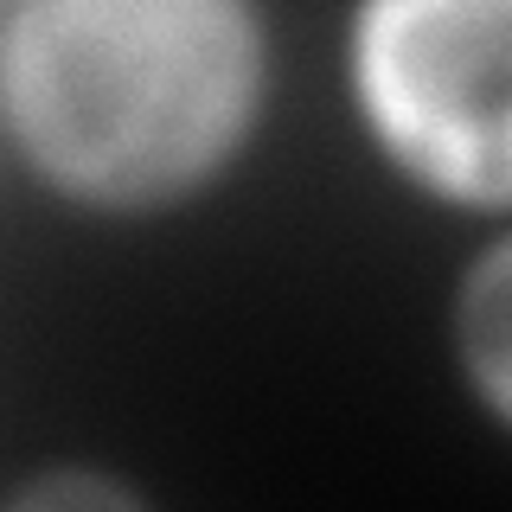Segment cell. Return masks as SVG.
<instances>
[{
    "label": "cell",
    "instance_id": "cell-1",
    "mask_svg": "<svg viewBox=\"0 0 512 512\" xmlns=\"http://www.w3.org/2000/svg\"><path fill=\"white\" fill-rule=\"evenodd\" d=\"M269 103L263 0H7L0 128L64 205L148 218L244 160Z\"/></svg>",
    "mask_w": 512,
    "mask_h": 512
},
{
    "label": "cell",
    "instance_id": "cell-2",
    "mask_svg": "<svg viewBox=\"0 0 512 512\" xmlns=\"http://www.w3.org/2000/svg\"><path fill=\"white\" fill-rule=\"evenodd\" d=\"M346 90L365 141L442 205L512 199V0H352Z\"/></svg>",
    "mask_w": 512,
    "mask_h": 512
},
{
    "label": "cell",
    "instance_id": "cell-3",
    "mask_svg": "<svg viewBox=\"0 0 512 512\" xmlns=\"http://www.w3.org/2000/svg\"><path fill=\"white\" fill-rule=\"evenodd\" d=\"M455 346H461V365H468L487 416L506 423V404H512V250H506V237H493L480 250V263L461 276Z\"/></svg>",
    "mask_w": 512,
    "mask_h": 512
},
{
    "label": "cell",
    "instance_id": "cell-4",
    "mask_svg": "<svg viewBox=\"0 0 512 512\" xmlns=\"http://www.w3.org/2000/svg\"><path fill=\"white\" fill-rule=\"evenodd\" d=\"M20 506H135V493L103 474H45L20 493Z\"/></svg>",
    "mask_w": 512,
    "mask_h": 512
},
{
    "label": "cell",
    "instance_id": "cell-5",
    "mask_svg": "<svg viewBox=\"0 0 512 512\" xmlns=\"http://www.w3.org/2000/svg\"><path fill=\"white\" fill-rule=\"evenodd\" d=\"M0 7H7V0H0Z\"/></svg>",
    "mask_w": 512,
    "mask_h": 512
}]
</instances>
